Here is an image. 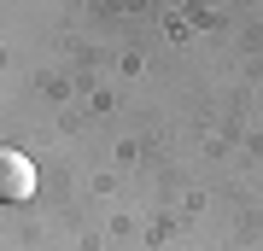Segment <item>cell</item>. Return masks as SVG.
Returning <instances> with one entry per match:
<instances>
[{"mask_svg":"<svg viewBox=\"0 0 263 251\" xmlns=\"http://www.w3.org/2000/svg\"><path fill=\"white\" fill-rule=\"evenodd\" d=\"M35 193V164L18 146H0V205H24Z\"/></svg>","mask_w":263,"mask_h":251,"instance_id":"1","label":"cell"}]
</instances>
